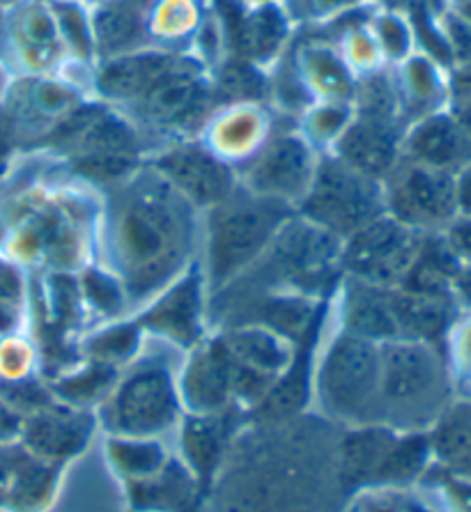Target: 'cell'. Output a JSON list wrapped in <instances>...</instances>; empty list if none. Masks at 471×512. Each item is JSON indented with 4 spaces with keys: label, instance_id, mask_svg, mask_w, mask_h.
Segmentation results:
<instances>
[{
    "label": "cell",
    "instance_id": "15",
    "mask_svg": "<svg viewBox=\"0 0 471 512\" xmlns=\"http://www.w3.org/2000/svg\"><path fill=\"white\" fill-rule=\"evenodd\" d=\"M180 53L141 46V49L120 53L99 60L92 79V97L113 108H125L148 92L159 76L175 65Z\"/></svg>",
    "mask_w": 471,
    "mask_h": 512
},
{
    "label": "cell",
    "instance_id": "5",
    "mask_svg": "<svg viewBox=\"0 0 471 512\" xmlns=\"http://www.w3.org/2000/svg\"><path fill=\"white\" fill-rule=\"evenodd\" d=\"M320 159L322 154L299 134L295 120H290L274 131L258 154L235 170L237 184L253 196L297 209L311 189Z\"/></svg>",
    "mask_w": 471,
    "mask_h": 512
},
{
    "label": "cell",
    "instance_id": "8",
    "mask_svg": "<svg viewBox=\"0 0 471 512\" xmlns=\"http://www.w3.org/2000/svg\"><path fill=\"white\" fill-rule=\"evenodd\" d=\"M419 248L416 230L384 214L345 239L341 265L357 281L389 287L405 281Z\"/></svg>",
    "mask_w": 471,
    "mask_h": 512
},
{
    "label": "cell",
    "instance_id": "14",
    "mask_svg": "<svg viewBox=\"0 0 471 512\" xmlns=\"http://www.w3.org/2000/svg\"><path fill=\"white\" fill-rule=\"evenodd\" d=\"M439 386V361L421 340H386L380 347V405L412 407Z\"/></svg>",
    "mask_w": 471,
    "mask_h": 512
},
{
    "label": "cell",
    "instance_id": "16",
    "mask_svg": "<svg viewBox=\"0 0 471 512\" xmlns=\"http://www.w3.org/2000/svg\"><path fill=\"white\" fill-rule=\"evenodd\" d=\"M283 65L288 67L308 104L354 102L357 99L359 79L347 67L336 44L324 40L301 42L288 51Z\"/></svg>",
    "mask_w": 471,
    "mask_h": 512
},
{
    "label": "cell",
    "instance_id": "25",
    "mask_svg": "<svg viewBox=\"0 0 471 512\" xmlns=\"http://www.w3.org/2000/svg\"><path fill=\"white\" fill-rule=\"evenodd\" d=\"M391 308L396 317L398 336L409 340L435 338L449 324V306L444 297L400 290L391 292Z\"/></svg>",
    "mask_w": 471,
    "mask_h": 512
},
{
    "label": "cell",
    "instance_id": "12",
    "mask_svg": "<svg viewBox=\"0 0 471 512\" xmlns=\"http://www.w3.org/2000/svg\"><path fill=\"white\" fill-rule=\"evenodd\" d=\"M403 136L405 129L396 111L357 106L350 129L331 154L359 173L384 182L403 157Z\"/></svg>",
    "mask_w": 471,
    "mask_h": 512
},
{
    "label": "cell",
    "instance_id": "49",
    "mask_svg": "<svg viewBox=\"0 0 471 512\" xmlns=\"http://www.w3.org/2000/svg\"><path fill=\"white\" fill-rule=\"evenodd\" d=\"M81 3H83V5H88V7H90V10H92V7H97V5H102V3H106V0H81Z\"/></svg>",
    "mask_w": 471,
    "mask_h": 512
},
{
    "label": "cell",
    "instance_id": "47",
    "mask_svg": "<svg viewBox=\"0 0 471 512\" xmlns=\"http://www.w3.org/2000/svg\"><path fill=\"white\" fill-rule=\"evenodd\" d=\"M5 53V12L0 7V56Z\"/></svg>",
    "mask_w": 471,
    "mask_h": 512
},
{
    "label": "cell",
    "instance_id": "22",
    "mask_svg": "<svg viewBox=\"0 0 471 512\" xmlns=\"http://www.w3.org/2000/svg\"><path fill=\"white\" fill-rule=\"evenodd\" d=\"M343 324L347 333L368 340L398 338L396 317L391 308V292L350 276L343 297Z\"/></svg>",
    "mask_w": 471,
    "mask_h": 512
},
{
    "label": "cell",
    "instance_id": "20",
    "mask_svg": "<svg viewBox=\"0 0 471 512\" xmlns=\"http://www.w3.org/2000/svg\"><path fill=\"white\" fill-rule=\"evenodd\" d=\"M154 0H106L92 7V35L97 62L120 53L152 46L148 40V17Z\"/></svg>",
    "mask_w": 471,
    "mask_h": 512
},
{
    "label": "cell",
    "instance_id": "23",
    "mask_svg": "<svg viewBox=\"0 0 471 512\" xmlns=\"http://www.w3.org/2000/svg\"><path fill=\"white\" fill-rule=\"evenodd\" d=\"M219 340L233 359L262 372V375L274 377L290 361L285 336L262 327V324H237Z\"/></svg>",
    "mask_w": 471,
    "mask_h": 512
},
{
    "label": "cell",
    "instance_id": "33",
    "mask_svg": "<svg viewBox=\"0 0 471 512\" xmlns=\"http://www.w3.org/2000/svg\"><path fill=\"white\" fill-rule=\"evenodd\" d=\"M184 451L203 478L210 476L214 464L219 462L223 446H226V430L221 421L214 418H191L184 428Z\"/></svg>",
    "mask_w": 471,
    "mask_h": 512
},
{
    "label": "cell",
    "instance_id": "39",
    "mask_svg": "<svg viewBox=\"0 0 471 512\" xmlns=\"http://www.w3.org/2000/svg\"><path fill=\"white\" fill-rule=\"evenodd\" d=\"M437 448L446 460L471 464V409H460L444 421L437 434Z\"/></svg>",
    "mask_w": 471,
    "mask_h": 512
},
{
    "label": "cell",
    "instance_id": "18",
    "mask_svg": "<svg viewBox=\"0 0 471 512\" xmlns=\"http://www.w3.org/2000/svg\"><path fill=\"white\" fill-rule=\"evenodd\" d=\"M295 23L285 12L283 3H267L246 7L237 35L230 37L233 56L249 62L260 72L272 74V69L288 56Z\"/></svg>",
    "mask_w": 471,
    "mask_h": 512
},
{
    "label": "cell",
    "instance_id": "9",
    "mask_svg": "<svg viewBox=\"0 0 471 512\" xmlns=\"http://www.w3.org/2000/svg\"><path fill=\"white\" fill-rule=\"evenodd\" d=\"M382 186L386 214L412 230L439 226L449 221L458 207L451 173L403 157Z\"/></svg>",
    "mask_w": 471,
    "mask_h": 512
},
{
    "label": "cell",
    "instance_id": "17",
    "mask_svg": "<svg viewBox=\"0 0 471 512\" xmlns=\"http://www.w3.org/2000/svg\"><path fill=\"white\" fill-rule=\"evenodd\" d=\"M205 274L196 262L187 274L166 287L157 299L150 301L148 313L141 317V327L175 340L177 345L191 347L203 333V292Z\"/></svg>",
    "mask_w": 471,
    "mask_h": 512
},
{
    "label": "cell",
    "instance_id": "24",
    "mask_svg": "<svg viewBox=\"0 0 471 512\" xmlns=\"http://www.w3.org/2000/svg\"><path fill=\"white\" fill-rule=\"evenodd\" d=\"M205 7L200 0H154L148 17V40L159 49L187 53Z\"/></svg>",
    "mask_w": 471,
    "mask_h": 512
},
{
    "label": "cell",
    "instance_id": "2",
    "mask_svg": "<svg viewBox=\"0 0 471 512\" xmlns=\"http://www.w3.org/2000/svg\"><path fill=\"white\" fill-rule=\"evenodd\" d=\"M297 209L253 196L237 184L226 200L203 212L205 285L212 294L235 283L256 262Z\"/></svg>",
    "mask_w": 471,
    "mask_h": 512
},
{
    "label": "cell",
    "instance_id": "7",
    "mask_svg": "<svg viewBox=\"0 0 471 512\" xmlns=\"http://www.w3.org/2000/svg\"><path fill=\"white\" fill-rule=\"evenodd\" d=\"M281 118L283 113L267 99H228L212 108L193 138L237 170L265 147L283 124Z\"/></svg>",
    "mask_w": 471,
    "mask_h": 512
},
{
    "label": "cell",
    "instance_id": "37",
    "mask_svg": "<svg viewBox=\"0 0 471 512\" xmlns=\"http://www.w3.org/2000/svg\"><path fill=\"white\" fill-rule=\"evenodd\" d=\"M428 457V444L423 437H407L393 441L386 453L382 469L377 473L380 480H409L421 471Z\"/></svg>",
    "mask_w": 471,
    "mask_h": 512
},
{
    "label": "cell",
    "instance_id": "36",
    "mask_svg": "<svg viewBox=\"0 0 471 512\" xmlns=\"http://www.w3.org/2000/svg\"><path fill=\"white\" fill-rule=\"evenodd\" d=\"M111 460L127 476L145 478L164 467V451L152 441L122 439L111 444Z\"/></svg>",
    "mask_w": 471,
    "mask_h": 512
},
{
    "label": "cell",
    "instance_id": "11",
    "mask_svg": "<svg viewBox=\"0 0 471 512\" xmlns=\"http://www.w3.org/2000/svg\"><path fill=\"white\" fill-rule=\"evenodd\" d=\"M5 51L12 53L21 74H58L69 60L49 0H19L10 17H5Z\"/></svg>",
    "mask_w": 471,
    "mask_h": 512
},
{
    "label": "cell",
    "instance_id": "29",
    "mask_svg": "<svg viewBox=\"0 0 471 512\" xmlns=\"http://www.w3.org/2000/svg\"><path fill=\"white\" fill-rule=\"evenodd\" d=\"M53 19L58 23L69 60L97 65L95 35H92L90 7L81 0H49Z\"/></svg>",
    "mask_w": 471,
    "mask_h": 512
},
{
    "label": "cell",
    "instance_id": "45",
    "mask_svg": "<svg viewBox=\"0 0 471 512\" xmlns=\"http://www.w3.org/2000/svg\"><path fill=\"white\" fill-rule=\"evenodd\" d=\"M370 512H419L409 503H398V501H386V503H377V506L370 508Z\"/></svg>",
    "mask_w": 471,
    "mask_h": 512
},
{
    "label": "cell",
    "instance_id": "21",
    "mask_svg": "<svg viewBox=\"0 0 471 512\" xmlns=\"http://www.w3.org/2000/svg\"><path fill=\"white\" fill-rule=\"evenodd\" d=\"M90 99L95 97H90L86 90L69 83L60 74L30 76V79H23L21 120L28 129L53 134L69 115L79 111Z\"/></svg>",
    "mask_w": 471,
    "mask_h": 512
},
{
    "label": "cell",
    "instance_id": "44",
    "mask_svg": "<svg viewBox=\"0 0 471 512\" xmlns=\"http://www.w3.org/2000/svg\"><path fill=\"white\" fill-rule=\"evenodd\" d=\"M455 200H458V205L465 209V212L471 214V166L462 173L460 182L455 184Z\"/></svg>",
    "mask_w": 471,
    "mask_h": 512
},
{
    "label": "cell",
    "instance_id": "34",
    "mask_svg": "<svg viewBox=\"0 0 471 512\" xmlns=\"http://www.w3.org/2000/svg\"><path fill=\"white\" fill-rule=\"evenodd\" d=\"M79 292L90 308L106 315H118L129 306L125 287L118 281V276L104 267H88L83 271Z\"/></svg>",
    "mask_w": 471,
    "mask_h": 512
},
{
    "label": "cell",
    "instance_id": "38",
    "mask_svg": "<svg viewBox=\"0 0 471 512\" xmlns=\"http://www.w3.org/2000/svg\"><path fill=\"white\" fill-rule=\"evenodd\" d=\"M366 0H283L285 12L295 26H324L343 19Z\"/></svg>",
    "mask_w": 471,
    "mask_h": 512
},
{
    "label": "cell",
    "instance_id": "31",
    "mask_svg": "<svg viewBox=\"0 0 471 512\" xmlns=\"http://www.w3.org/2000/svg\"><path fill=\"white\" fill-rule=\"evenodd\" d=\"M389 432L380 428H366L350 434L343 441V469L350 480H370L377 478L382 462L389 448L393 446Z\"/></svg>",
    "mask_w": 471,
    "mask_h": 512
},
{
    "label": "cell",
    "instance_id": "26",
    "mask_svg": "<svg viewBox=\"0 0 471 512\" xmlns=\"http://www.w3.org/2000/svg\"><path fill=\"white\" fill-rule=\"evenodd\" d=\"M354 115H357L354 102H315L297 115L295 127L324 157L336 150L345 131L350 129Z\"/></svg>",
    "mask_w": 471,
    "mask_h": 512
},
{
    "label": "cell",
    "instance_id": "51",
    "mask_svg": "<svg viewBox=\"0 0 471 512\" xmlns=\"http://www.w3.org/2000/svg\"><path fill=\"white\" fill-rule=\"evenodd\" d=\"M467 352L471 354V336H469V343H467Z\"/></svg>",
    "mask_w": 471,
    "mask_h": 512
},
{
    "label": "cell",
    "instance_id": "13",
    "mask_svg": "<svg viewBox=\"0 0 471 512\" xmlns=\"http://www.w3.org/2000/svg\"><path fill=\"white\" fill-rule=\"evenodd\" d=\"M177 414L173 379L166 368L145 366L131 372L115 395V430L129 434H150L168 428Z\"/></svg>",
    "mask_w": 471,
    "mask_h": 512
},
{
    "label": "cell",
    "instance_id": "27",
    "mask_svg": "<svg viewBox=\"0 0 471 512\" xmlns=\"http://www.w3.org/2000/svg\"><path fill=\"white\" fill-rule=\"evenodd\" d=\"M393 92H396L398 111H416L435 102L439 95V76L437 69L426 56L412 53L400 65L389 69Z\"/></svg>",
    "mask_w": 471,
    "mask_h": 512
},
{
    "label": "cell",
    "instance_id": "40",
    "mask_svg": "<svg viewBox=\"0 0 471 512\" xmlns=\"http://www.w3.org/2000/svg\"><path fill=\"white\" fill-rule=\"evenodd\" d=\"M138 343H141V331L136 324H122V327H111L97 333L90 340V352L102 363H115L129 359L136 352Z\"/></svg>",
    "mask_w": 471,
    "mask_h": 512
},
{
    "label": "cell",
    "instance_id": "42",
    "mask_svg": "<svg viewBox=\"0 0 471 512\" xmlns=\"http://www.w3.org/2000/svg\"><path fill=\"white\" fill-rule=\"evenodd\" d=\"M449 246L455 253V258H458V255H467V258H471V221H462L451 230Z\"/></svg>",
    "mask_w": 471,
    "mask_h": 512
},
{
    "label": "cell",
    "instance_id": "1",
    "mask_svg": "<svg viewBox=\"0 0 471 512\" xmlns=\"http://www.w3.org/2000/svg\"><path fill=\"white\" fill-rule=\"evenodd\" d=\"M102 212L108 271L125 287L129 306L150 304L196 265L203 212L148 161L108 184Z\"/></svg>",
    "mask_w": 471,
    "mask_h": 512
},
{
    "label": "cell",
    "instance_id": "30",
    "mask_svg": "<svg viewBox=\"0 0 471 512\" xmlns=\"http://www.w3.org/2000/svg\"><path fill=\"white\" fill-rule=\"evenodd\" d=\"M193 483L177 464L161 467L152 476L138 478L134 487V501L138 508L154 510H180L191 499Z\"/></svg>",
    "mask_w": 471,
    "mask_h": 512
},
{
    "label": "cell",
    "instance_id": "50",
    "mask_svg": "<svg viewBox=\"0 0 471 512\" xmlns=\"http://www.w3.org/2000/svg\"><path fill=\"white\" fill-rule=\"evenodd\" d=\"M14 3H19V0H0V7H3V5H14Z\"/></svg>",
    "mask_w": 471,
    "mask_h": 512
},
{
    "label": "cell",
    "instance_id": "6",
    "mask_svg": "<svg viewBox=\"0 0 471 512\" xmlns=\"http://www.w3.org/2000/svg\"><path fill=\"white\" fill-rule=\"evenodd\" d=\"M320 386L324 407L336 416L370 423L380 405V347L343 331L324 356Z\"/></svg>",
    "mask_w": 471,
    "mask_h": 512
},
{
    "label": "cell",
    "instance_id": "48",
    "mask_svg": "<svg viewBox=\"0 0 471 512\" xmlns=\"http://www.w3.org/2000/svg\"><path fill=\"white\" fill-rule=\"evenodd\" d=\"M239 3L246 7H253V5H267V3H283V0H239Z\"/></svg>",
    "mask_w": 471,
    "mask_h": 512
},
{
    "label": "cell",
    "instance_id": "19",
    "mask_svg": "<svg viewBox=\"0 0 471 512\" xmlns=\"http://www.w3.org/2000/svg\"><path fill=\"white\" fill-rule=\"evenodd\" d=\"M403 159L444 173L471 159V129L449 115L428 113L403 136Z\"/></svg>",
    "mask_w": 471,
    "mask_h": 512
},
{
    "label": "cell",
    "instance_id": "46",
    "mask_svg": "<svg viewBox=\"0 0 471 512\" xmlns=\"http://www.w3.org/2000/svg\"><path fill=\"white\" fill-rule=\"evenodd\" d=\"M14 430H17V418L0 405V437H7V434H12Z\"/></svg>",
    "mask_w": 471,
    "mask_h": 512
},
{
    "label": "cell",
    "instance_id": "4",
    "mask_svg": "<svg viewBox=\"0 0 471 512\" xmlns=\"http://www.w3.org/2000/svg\"><path fill=\"white\" fill-rule=\"evenodd\" d=\"M297 214L345 242L386 214L384 186L380 180L343 164L334 154H324Z\"/></svg>",
    "mask_w": 471,
    "mask_h": 512
},
{
    "label": "cell",
    "instance_id": "35",
    "mask_svg": "<svg viewBox=\"0 0 471 512\" xmlns=\"http://www.w3.org/2000/svg\"><path fill=\"white\" fill-rule=\"evenodd\" d=\"M377 46H380L386 67H396L414 53V33L407 21L396 12H386L368 21Z\"/></svg>",
    "mask_w": 471,
    "mask_h": 512
},
{
    "label": "cell",
    "instance_id": "10",
    "mask_svg": "<svg viewBox=\"0 0 471 512\" xmlns=\"http://www.w3.org/2000/svg\"><path fill=\"white\" fill-rule=\"evenodd\" d=\"M145 161L166 182H171L198 212H207L237 189L235 168L216 159L196 138L161 145Z\"/></svg>",
    "mask_w": 471,
    "mask_h": 512
},
{
    "label": "cell",
    "instance_id": "28",
    "mask_svg": "<svg viewBox=\"0 0 471 512\" xmlns=\"http://www.w3.org/2000/svg\"><path fill=\"white\" fill-rule=\"evenodd\" d=\"M90 432V421L69 414H46L30 425L28 444L44 457H67L79 451Z\"/></svg>",
    "mask_w": 471,
    "mask_h": 512
},
{
    "label": "cell",
    "instance_id": "3",
    "mask_svg": "<svg viewBox=\"0 0 471 512\" xmlns=\"http://www.w3.org/2000/svg\"><path fill=\"white\" fill-rule=\"evenodd\" d=\"M216 104L221 99L214 74L189 53H180L148 92L118 111L136 124L152 154L161 145L196 136Z\"/></svg>",
    "mask_w": 471,
    "mask_h": 512
},
{
    "label": "cell",
    "instance_id": "41",
    "mask_svg": "<svg viewBox=\"0 0 471 512\" xmlns=\"http://www.w3.org/2000/svg\"><path fill=\"white\" fill-rule=\"evenodd\" d=\"M108 366H99L95 370H90V375L86 379V375H79L74 377L72 382H67V386L63 389V393L67 395V398H74V400H90L92 395L99 393L104 389V386L111 382V372L104 370Z\"/></svg>",
    "mask_w": 471,
    "mask_h": 512
},
{
    "label": "cell",
    "instance_id": "43",
    "mask_svg": "<svg viewBox=\"0 0 471 512\" xmlns=\"http://www.w3.org/2000/svg\"><path fill=\"white\" fill-rule=\"evenodd\" d=\"M449 494L460 512H471V485L460 480H449Z\"/></svg>",
    "mask_w": 471,
    "mask_h": 512
},
{
    "label": "cell",
    "instance_id": "32",
    "mask_svg": "<svg viewBox=\"0 0 471 512\" xmlns=\"http://www.w3.org/2000/svg\"><path fill=\"white\" fill-rule=\"evenodd\" d=\"M336 49L347 62V67L352 69V74L357 76L359 83L373 79V76L389 69L368 23H357V26L345 28L341 37H338Z\"/></svg>",
    "mask_w": 471,
    "mask_h": 512
}]
</instances>
